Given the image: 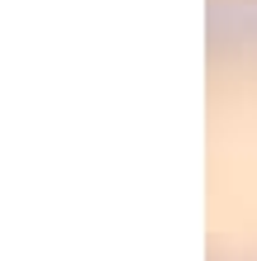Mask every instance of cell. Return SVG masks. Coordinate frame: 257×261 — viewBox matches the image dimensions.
<instances>
[{"instance_id":"6da1fadb","label":"cell","mask_w":257,"mask_h":261,"mask_svg":"<svg viewBox=\"0 0 257 261\" xmlns=\"http://www.w3.org/2000/svg\"><path fill=\"white\" fill-rule=\"evenodd\" d=\"M209 261H257V0H209Z\"/></svg>"}]
</instances>
